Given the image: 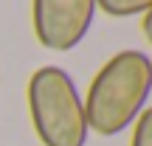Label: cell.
Wrapping results in <instances>:
<instances>
[{
	"mask_svg": "<svg viewBox=\"0 0 152 146\" xmlns=\"http://www.w3.org/2000/svg\"><path fill=\"white\" fill-rule=\"evenodd\" d=\"M152 93V59L144 51L127 48L113 54L93 76L85 93L87 129L102 138H115L135 124Z\"/></svg>",
	"mask_w": 152,
	"mask_h": 146,
	"instance_id": "6da1fadb",
	"label": "cell"
},
{
	"mask_svg": "<svg viewBox=\"0 0 152 146\" xmlns=\"http://www.w3.org/2000/svg\"><path fill=\"white\" fill-rule=\"evenodd\" d=\"M31 126L42 146H85L87 115L73 76L59 65H42L26 87Z\"/></svg>",
	"mask_w": 152,
	"mask_h": 146,
	"instance_id": "7a4b0ae2",
	"label": "cell"
},
{
	"mask_svg": "<svg viewBox=\"0 0 152 146\" xmlns=\"http://www.w3.org/2000/svg\"><path fill=\"white\" fill-rule=\"evenodd\" d=\"M96 9V0H31L34 37L45 51L68 54L87 37Z\"/></svg>",
	"mask_w": 152,
	"mask_h": 146,
	"instance_id": "3957f363",
	"label": "cell"
},
{
	"mask_svg": "<svg viewBox=\"0 0 152 146\" xmlns=\"http://www.w3.org/2000/svg\"><path fill=\"white\" fill-rule=\"evenodd\" d=\"M96 6L107 17H144L152 9V0H96Z\"/></svg>",
	"mask_w": 152,
	"mask_h": 146,
	"instance_id": "277c9868",
	"label": "cell"
},
{
	"mask_svg": "<svg viewBox=\"0 0 152 146\" xmlns=\"http://www.w3.org/2000/svg\"><path fill=\"white\" fill-rule=\"evenodd\" d=\"M130 146H152V107H147L132 124Z\"/></svg>",
	"mask_w": 152,
	"mask_h": 146,
	"instance_id": "5b68a950",
	"label": "cell"
},
{
	"mask_svg": "<svg viewBox=\"0 0 152 146\" xmlns=\"http://www.w3.org/2000/svg\"><path fill=\"white\" fill-rule=\"evenodd\" d=\"M141 31H144V37H147L149 42H152V9L141 17Z\"/></svg>",
	"mask_w": 152,
	"mask_h": 146,
	"instance_id": "8992f818",
	"label": "cell"
}]
</instances>
